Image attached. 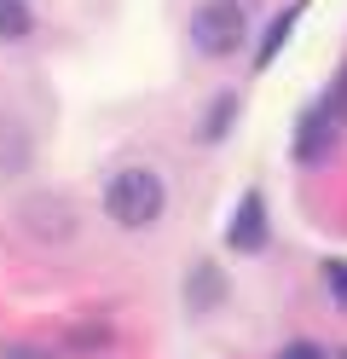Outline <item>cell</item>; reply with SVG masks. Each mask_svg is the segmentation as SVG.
<instances>
[{
	"mask_svg": "<svg viewBox=\"0 0 347 359\" xmlns=\"http://www.w3.org/2000/svg\"><path fill=\"white\" fill-rule=\"evenodd\" d=\"M301 12H307V0H295V6H284V12L272 18V29H266V41H261V53H254V64H261V70H266L278 53H284V41H290V29H295V18H301Z\"/></svg>",
	"mask_w": 347,
	"mask_h": 359,
	"instance_id": "obj_5",
	"label": "cell"
},
{
	"mask_svg": "<svg viewBox=\"0 0 347 359\" xmlns=\"http://www.w3.org/2000/svg\"><path fill=\"white\" fill-rule=\"evenodd\" d=\"M243 41H249V18L238 0H203L191 12V47L203 58H231Z\"/></svg>",
	"mask_w": 347,
	"mask_h": 359,
	"instance_id": "obj_2",
	"label": "cell"
},
{
	"mask_svg": "<svg viewBox=\"0 0 347 359\" xmlns=\"http://www.w3.org/2000/svg\"><path fill=\"white\" fill-rule=\"evenodd\" d=\"M162 203H168V191H162V180H156L151 168H122V174L104 186V215L116 220V226H128V232L156 226Z\"/></svg>",
	"mask_w": 347,
	"mask_h": 359,
	"instance_id": "obj_1",
	"label": "cell"
},
{
	"mask_svg": "<svg viewBox=\"0 0 347 359\" xmlns=\"http://www.w3.org/2000/svg\"><path fill=\"white\" fill-rule=\"evenodd\" d=\"M278 359H324V348H318V342H290Z\"/></svg>",
	"mask_w": 347,
	"mask_h": 359,
	"instance_id": "obj_12",
	"label": "cell"
},
{
	"mask_svg": "<svg viewBox=\"0 0 347 359\" xmlns=\"http://www.w3.org/2000/svg\"><path fill=\"white\" fill-rule=\"evenodd\" d=\"M324 278H330V290H336V302L347 307V266H341V261H330V266H324Z\"/></svg>",
	"mask_w": 347,
	"mask_h": 359,
	"instance_id": "obj_10",
	"label": "cell"
},
{
	"mask_svg": "<svg viewBox=\"0 0 347 359\" xmlns=\"http://www.w3.org/2000/svg\"><path fill=\"white\" fill-rule=\"evenodd\" d=\"M261 238H266V203L261 191H249L238 203V220H231V250H261Z\"/></svg>",
	"mask_w": 347,
	"mask_h": 359,
	"instance_id": "obj_4",
	"label": "cell"
},
{
	"mask_svg": "<svg viewBox=\"0 0 347 359\" xmlns=\"http://www.w3.org/2000/svg\"><path fill=\"white\" fill-rule=\"evenodd\" d=\"M324 104L336 110V122H347V70L336 76V87H330V99H324Z\"/></svg>",
	"mask_w": 347,
	"mask_h": 359,
	"instance_id": "obj_9",
	"label": "cell"
},
{
	"mask_svg": "<svg viewBox=\"0 0 347 359\" xmlns=\"http://www.w3.org/2000/svg\"><path fill=\"white\" fill-rule=\"evenodd\" d=\"M29 35V6L23 0H0V41H23Z\"/></svg>",
	"mask_w": 347,
	"mask_h": 359,
	"instance_id": "obj_6",
	"label": "cell"
},
{
	"mask_svg": "<svg viewBox=\"0 0 347 359\" xmlns=\"http://www.w3.org/2000/svg\"><path fill=\"white\" fill-rule=\"evenodd\" d=\"M0 359H58V353H46V348H29V342H12V348H0Z\"/></svg>",
	"mask_w": 347,
	"mask_h": 359,
	"instance_id": "obj_11",
	"label": "cell"
},
{
	"mask_svg": "<svg viewBox=\"0 0 347 359\" xmlns=\"http://www.w3.org/2000/svg\"><path fill=\"white\" fill-rule=\"evenodd\" d=\"M231 110H238V99H215V104H208V122H203V140H220V133L231 128Z\"/></svg>",
	"mask_w": 347,
	"mask_h": 359,
	"instance_id": "obj_8",
	"label": "cell"
},
{
	"mask_svg": "<svg viewBox=\"0 0 347 359\" xmlns=\"http://www.w3.org/2000/svg\"><path fill=\"white\" fill-rule=\"evenodd\" d=\"M330 140H336V110L318 104V110H307L301 128H295V156H301V163H313V156L330 151Z\"/></svg>",
	"mask_w": 347,
	"mask_h": 359,
	"instance_id": "obj_3",
	"label": "cell"
},
{
	"mask_svg": "<svg viewBox=\"0 0 347 359\" xmlns=\"http://www.w3.org/2000/svg\"><path fill=\"white\" fill-rule=\"evenodd\" d=\"M215 296H226V278L215 273V266H197L191 273V307H208Z\"/></svg>",
	"mask_w": 347,
	"mask_h": 359,
	"instance_id": "obj_7",
	"label": "cell"
}]
</instances>
